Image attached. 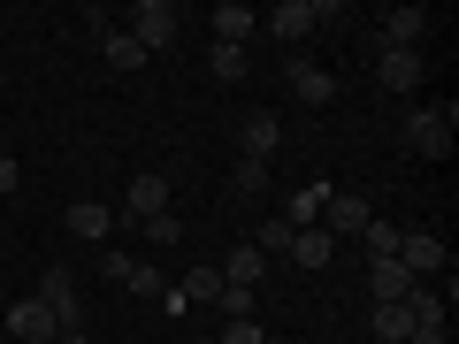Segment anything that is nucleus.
<instances>
[{
  "instance_id": "nucleus-1",
  "label": "nucleus",
  "mask_w": 459,
  "mask_h": 344,
  "mask_svg": "<svg viewBox=\"0 0 459 344\" xmlns=\"http://www.w3.org/2000/svg\"><path fill=\"white\" fill-rule=\"evenodd\" d=\"M177 31H184V8H177V0H138V8H131V39L146 54L177 47Z\"/></svg>"
},
{
  "instance_id": "nucleus-2",
  "label": "nucleus",
  "mask_w": 459,
  "mask_h": 344,
  "mask_svg": "<svg viewBox=\"0 0 459 344\" xmlns=\"http://www.w3.org/2000/svg\"><path fill=\"white\" fill-rule=\"evenodd\" d=\"M452 123H459L452 108H413L406 115V146L421 153V161H444V153H452Z\"/></svg>"
},
{
  "instance_id": "nucleus-3",
  "label": "nucleus",
  "mask_w": 459,
  "mask_h": 344,
  "mask_svg": "<svg viewBox=\"0 0 459 344\" xmlns=\"http://www.w3.org/2000/svg\"><path fill=\"white\" fill-rule=\"evenodd\" d=\"M283 84H291V99H307V108H329V99H337V77H329L314 54H291V62H283Z\"/></svg>"
},
{
  "instance_id": "nucleus-4",
  "label": "nucleus",
  "mask_w": 459,
  "mask_h": 344,
  "mask_svg": "<svg viewBox=\"0 0 459 344\" xmlns=\"http://www.w3.org/2000/svg\"><path fill=\"white\" fill-rule=\"evenodd\" d=\"M368 222H376V199H368V192H329V207H322L329 237H360Z\"/></svg>"
},
{
  "instance_id": "nucleus-5",
  "label": "nucleus",
  "mask_w": 459,
  "mask_h": 344,
  "mask_svg": "<svg viewBox=\"0 0 459 344\" xmlns=\"http://www.w3.org/2000/svg\"><path fill=\"white\" fill-rule=\"evenodd\" d=\"M429 31H437V16H429V8H383V47L421 54V47H429Z\"/></svg>"
},
{
  "instance_id": "nucleus-6",
  "label": "nucleus",
  "mask_w": 459,
  "mask_h": 344,
  "mask_svg": "<svg viewBox=\"0 0 459 344\" xmlns=\"http://www.w3.org/2000/svg\"><path fill=\"white\" fill-rule=\"evenodd\" d=\"M31 298H39L62 329H84V322H77V283H69V268H39V291H31Z\"/></svg>"
},
{
  "instance_id": "nucleus-7",
  "label": "nucleus",
  "mask_w": 459,
  "mask_h": 344,
  "mask_svg": "<svg viewBox=\"0 0 459 344\" xmlns=\"http://www.w3.org/2000/svg\"><path fill=\"white\" fill-rule=\"evenodd\" d=\"M123 214H131V222H153V214H169V176H161V168H138V176H131V192H123Z\"/></svg>"
},
{
  "instance_id": "nucleus-8",
  "label": "nucleus",
  "mask_w": 459,
  "mask_h": 344,
  "mask_svg": "<svg viewBox=\"0 0 459 344\" xmlns=\"http://www.w3.org/2000/svg\"><path fill=\"white\" fill-rule=\"evenodd\" d=\"M314 23H329V8H322V0H283L276 16H268V31H276L283 47H307V31H314Z\"/></svg>"
},
{
  "instance_id": "nucleus-9",
  "label": "nucleus",
  "mask_w": 459,
  "mask_h": 344,
  "mask_svg": "<svg viewBox=\"0 0 459 344\" xmlns=\"http://www.w3.org/2000/svg\"><path fill=\"white\" fill-rule=\"evenodd\" d=\"M398 268H406L413 283L437 276V268H444V237H429V229H398Z\"/></svg>"
},
{
  "instance_id": "nucleus-10",
  "label": "nucleus",
  "mask_w": 459,
  "mask_h": 344,
  "mask_svg": "<svg viewBox=\"0 0 459 344\" xmlns=\"http://www.w3.org/2000/svg\"><path fill=\"white\" fill-rule=\"evenodd\" d=\"M376 84H383V92H413V84H421V54L376 47Z\"/></svg>"
},
{
  "instance_id": "nucleus-11",
  "label": "nucleus",
  "mask_w": 459,
  "mask_h": 344,
  "mask_svg": "<svg viewBox=\"0 0 459 344\" xmlns=\"http://www.w3.org/2000/svg\"><path fill=\"white\" fill-rule=\"evenodd\" d=\"M8 329H16V344H54L62 337V322H54L39 298H16V306H8Z\"/></svg>"
},
{
  "instance_id": "nucleus-12",
  "label": "nucleus",
  "mask_w": 459,
  "mask_h": 344,
  "mask_svg": "<svg viewBox=\"0 0 459 344\" xmlns=\"http://www.w3.org/2000/svg\"><path fill=\"white\" fill-rule=\"evenodd\" d=\"M207 23H214V47H253V31H261V16H253L246 0H222Z\"/></svg>"
},
{
  "instance_id": "nucleus-13",
  "label": "nucleus",
  "mask_w": 459,
  "mask_h": 344,
  "mask_svg": "<svg viewBox=\"0 0 459 344\" xmlns=\"http://www.w3.org/2000/svg\"><path fill=\"white\" fill-rule=\"evenodd\" d=\"M100 268H108V276H115V291H138V298H161V291H169V283L153 276V268H138L131 253H108V261H100Z\"/></svg>"
},
{
  "instance_id": "nucleus-14",
  "label": "nucleus",
  "mask_w": 459,
  "mask_h": 344,
  "mask_svg": "<svg viewBox=\"0 0 459 344\" xmlns=\"http://www.w3.org/2000/svg\"><path fill=\"white\" fill-rule=\"evenodd\" d=\"M368 291H376V306H406V291H413V276L398 261H376L368 268Z\"/></svg>"
},
{
  "instance_id": "nucleus-15",
  "label": "nucleus",
  "mask_w": 459,
  "mask_h": 344,
  "mask_svg": "<svg viewBox=\"0 0 459 344\" xmlns=\"http://www.w3.org/2000/svg\"><path fill=\"white\" fill-rule=\"evenodd\" d=\"M291 261L299 268H329L337 261V237H329V229H291Z\"/></svg>"
},
{
  "instance_id": "nucleus-16",
  "label": "nucleus",
  "mask_w": 459,
  "mask_h": 344,
  "mask_svg": "<svg viewBox=\"0 0 459 344\" xmlns=\"http://www.w3.org/2000/svg\"><path fill=\"white\" fill-rule=\"evenodd\" d=\"M169 291H177V306H214V298H222V268H192V276L169 283Z\"/></svg>"
},
{
  "instance_id": "nucleus-17",
  "label": "nucleus",
  "mask_w": 459,
  "mask_h": 344,
  "mask_svg": "<svg viewBox=\"0 0 459 344\" xmlns=\"http://www.w3.org/2000/svg\"><path fill=\"white\" fill-rule=\"evenodd\" d=\"M322 207H329V184H307V192L283 199V222H291V229H314V222H322Z\"/></svg>"
},
{
  "instance_id": "nucleus-18",
  "label": "nucleus",
  "mask_w": 459,
  "mask_h": 344,
  "mask_svg": "<svg viewBox=\"0 0 459 344\" xmlns=\"http://www.w3.org/2000/svg\"><path fill=\"white\" fill-rule=\"evenodd\" d=\"M276 138H283V123H276V115H246V161H268V153H276Z\"/></svg>"
},
{
  "instance_id": "nucleus-19",
  "label": "nucleus",
  "mask_w": 459,
  "mask_h": 344,
  "mask_svg": "<svg viewBox=\"0 0 459 344\" xmlns=\"http://www.w3.org/2000/svg\"><path fill=\"white\" fill-rule=\"evenodd\" d=\"M100 54H108V69H146V62H153L131 31H100Z\"/></svg>"
},
{
  "instance_id": "nucleus-20",
  "label": "nucleus",
  "mask_w": 459,
  "mask_h": 344,
  "mask_svg": "<svg viewBox=\"0 0 459 344\" xmlns=\"http://www.w3.org/2000/svg\"><path fill=\"white\" fill-rule=\"evenodd\" d=\"M69 229H77L84 245H100V237L115 229V214H108V207H92V199H77V207H69Z\"/></svg>"
},
{
  "instance_id": "nucleus-21",
  "label": "nucleus",
  "mask_w": 459,
  "mask_h": 344,
  "mask_svg": "<svg viewBox=\"0 0 459 344\" xmlns=\"http://www.w3.org/2000/svg\"><path fill=\"white\" fill-rule=\"evenodd\" d=\"M360 245H368V261H398V222H391V214H376V222L360 229Z\"/></svg>"
},
{
  "instance_id": "nucleus-22",
  "label": "nucleus",
  "mask_w": 459,
  "mask_h": 344,
  "mask_svg": "<svg viewBox=\"0 0 459 344\" xmlns=\"http://www.w3.org/2000/svg\"><path fill=\"white\" fill-rule=\"evenodd\" d=\"M261 253H253V245H230V261H222V283H246V291H253V283H261Z\"/></svg>"
},
{
  "instance_id": "nucleus-23",
  "label": "nucleus",
  "mask_w": 459,
  "mask_h": 344,
  "mask_svg": "<svg viewBox=\"0 0 459 344\" xmlns=\"http://www.w3.org/2000/svg\"><path fill=\"white\" fill-rule=\"evenodd\" d=\"M406 314H413V329H444V298L429 291V283H413V291H406Z\"/></svg>"
},
{
  "instance_id": "nucleus-24",
  "label": "nucleus",
  "mask_w": 459,
  "mask_h": 344,
  "mask_svg": "<svg viewBox=\"0 0 459 344\" xmlns=\"http://www.w3.org/2000/svg\"><path fill=\"white\" fill-rule=\"evenodd\" d=\"M413 337V314L406 306H376V344H406Z\"/></svg>"
},
{
  "instance_id": "nucleus-25",
  "label": "nucleus",
  "mask_w": 459,
  "mask_h": 344,
  "mask_svg": "<svg viewBox=\"0 0 459 344\" xmlns=\"http://www.w3.org/2000/svg\"><path fill=\"white\" fill-rule=\"evenodd\" d=\"M207 62H214V77H222V84H238V77L253 69V54H246V47H214Z\"/></svg>"
},
{
  "instance_id": "nucleus-26",
  "label": "nucleus",
  "mask_w": 459,
  "mask_h": 344,
  "mask_svg": "<svg viewBox=\"0 0 459 344\" xmlns=\"http://www.w3.org/2000/svg\"><path fill=\"white\" fill-rule=\"evenodd\" d=\"M246 245L261 253V261H268V253H291V222L276 214V222H261V237H246Z\"/></svg>"
},
{
  "instance_id": "nucleus-27",
  "label": "nucleus",
  "mask_w": 459,
  "mask_h": 344,
  "mask_svg": "<svg viewBox=\"0 0 459 344\" xmlns=\"http://www.w3.org/2000/svg\"><path fill=\"white\" fill-rule=\"evenodd\" d=\"M214 306H222V322H246V314H253V291H246V283H222Z\"/></svg>"
},
{
  "instance_id": "nucleus-28",
  "label": "nucleus",
  "mask_w": 459,
  "mask_h": 344,
  "mask_svg": "<svg viewBox=\"0 0 459 344\" xmlns=\"http://www.w3.org/2000/svg\"><path fill=\"white\" fill-rule=\"evenodd\" d=\"M261 337H268L261 314H246V322H222V337H214V344H261Z\"/></svg>"
},
{
  "instance_id": "nucleus-29",
  "label": "nucleus",
  "mask_w": 459,
  "mask_h": 344,
  "mask_svg": "<svg viewBox=\"0 0 459 344\" xmlns=\"http://www.w3.org/2000/svg\"><path fill=\"white\" fill-rule=\"evenodd\" d=\"M146 237H153V245H184V222H177V214H153V222H146Z\"/></svg>"
},
{
  "instance_id": "nucleus-30",
  "label": "nucleus",
  "mask_w": 459,
  "mask_h": 344,
  "mask_svg": "<svg viewBox=\"0 0 459 344\" xmlns=\"http://www.w3.org/2000/svg\"><path fill=\"white\" fill-rule=\"evenodd\" d=\"M230 184H238V192H268V161H238V176H230Z\"/></svg>"
},
{
  "instance_id": "nucleus-31",
  "label": "nucleus",
  "mask_w": 459,
  "mask_h": 344,
  "mask_svg": "<svg viewBox=\"0 0 459 344\" xmlns=\"http://www.w3.org/2000/svg\"><path fill=\"white\" fill-rule=\"evenodd\" d=\"M16 184H23V168H16V153H0V199L16 192Z\"/></svg>"
},
{
  "instance_id": "nucleus-32",
  "label": "nucleus",
  "mask_w": 459,
  "mask_h": 344,
  "mask_svg": "<svg viewBox=\"0 0 459 344\" xmlns=\"http://www.w3.org/2000/svg\"><path fill=\"white\" fill-rule=\"evenodd\" d=\"M54 344H92V337H84V329H62V337H54Z\"/></svg>"
},
{
  "instance_id": "nucleus-33",
  "label": "nucleus",
  "mask_w": 459,
  "mask_h": 344,
  "mask_svg": "<svg viewBox=\"0 0 459 344\" xmlns=\"http://www.w3.org/2000/svg\"><path fill=\"white\" fill-rule=\"evenodd\" d=\"M261 344H291V337H261Z\"/></svg>"
},
{
  "instance_id": "nucleus-34",
  "label": "nucleus",
  "mask_w": 459,
  "mask_h": 344,
  "mask_svg": "<svg viewBox=\"0 0 459 344\" xmlns=\"http://www.w3.org/2000/svg\"><path fill=\"white\" fill-rule=\"evenodd\" d=\"M192 344H214V337H192Z\"/></svg>"
}]
</instances>
